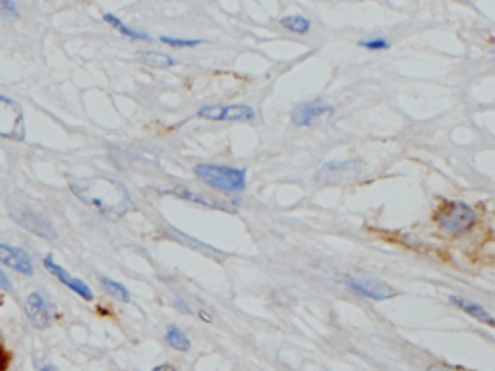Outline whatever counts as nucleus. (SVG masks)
Masks as SVG:
<instances>
[{
    "instance_id": "obj_21",
    "label": "nucleus",
    "mask_w": 495,
    "mask_h": 371,
    "mask_svg": "<svg viewBox=\"0 0 495 371\" xmlns=\"http://www.w3.org/2000/svg\"><path fill=\"white\" fill-rule=\"evenodd\" d=\"M161 41L165 45H170V47H176V49H182V47H197V45L204 43V39H178V37H161Z\"/></svg>"
},
{
    "instance_id": "obj_19",
    "label": "nucleus",
    "mask_w": 495,
    "mask_h": 371,
    "mask_svg": "<svg viewBox=\"0 0 495 371\" xmlns=\"http://www.w3.org/2000/svg\"><path fill=\"white\" fill-rule=\"evenodd\" d=\"M101 286L109 292L112 298L120 300V302H130V292H128V288L124 284L117 283V281H110V278H101Z\"/></svg>"
},
{
    "instance_id": "obj_5",
    "label": "nucleus",
    "mask_w": 495,
    "mask_h": 371,
    "mask_svg": "<svg viewBox=\"0 0 495 371\" xmlns=\"http://www.w3.org/2000/svg\"><path fill=\"white\" fill-rule=\"evenodd\" d=\"M0 138L12 141H22L25 138L22 107L4 95H0Z\"/></svg>"
},
{
    "instance_id": "obj_26",
    "label": "nucleus",
    "mask_w": 495,
    "mask_h": 371,
    "mask_svg": "<svg viewBox=\"0 0 495 371\" xmlns=\"http://www.w3.org/2000/svg\"><path fill=\"white\" fill-rule=\"evenodd\" d=\"M151 371H176L173 365H168V364H163V365H157L155 370H151Z\"/></svg>"
},
{
    "instance_id": "obj_23",
    "label": "nucleus",
    "mask_w": 495,
    "mask_h": 371,
    "mask_svg": "<svg viewBox=\"0 0 495 371\" xmlns=\"http://www.w3.org/2000/svg\"><path fill=\"white\" fill-rule=\"evenodd\" d=\"M0 290H6V292L12 290V284H10V278L6 277V273L2 271V267H0Z\"/></svg>"
},
{
    "instance_id": "obj_8",
    "label": "nucleus",
    "mask_w": 495,
    "mask_h": 371,
    "mask_svg": "<svg viewBox=\"0 0 495 371\" xmlns=\"http://www.w3.org/2000/svg\"><path fill=\"white\" fill-rule=\"evenodd\" d=\"M25 315L35 329H47L54 319V307L41 292H31L25 298Z\"/></svg>"
},
{
    "instance_id": "obj_11",
    "label": "nucleus",
    "mask_w": 495,
    "mask_h": 371,
    "mask_svg": "<svg viewBox=\"0 0 495 371\" xmlns=\"http://www.w3.org/2000/svg\"><path fill=\"white\" fill-rule=\"evenodd\" d=\"M0 263H4L8 267H12L22 275H33V265H31V257L23 249L18 247L6 246L0 244Z\"/></svg>"
},
{
    "instance_id": "obj_10",
    "label": "nucleus",
    "mask_w": 495,
    "mask_h": 371,
    "mask_svg": "<svg viewBox=\"0 0 495 371\" xmlns=\"http://www.w3.org/2000/svg\"><path fill=\"white\" fill-rule=\"evenodd\" d=\"M45 269L49 271L51 275H54V277L59 278L60 283L66 284L70 290H74L76 294H80L83 300H93V294H91V290H89V286L86 283H81L80 278H74L68 271L64 269V267H60L59 263H54V259H52L51 255H47L45 257Z\"/></svg>"
},
{
    "instance_id": "obj_13",
    "label": "nucleus",
    "mask_w": 495,
    "mask_h": 371,
    "mask_svg": "<svg viewBox=\"0 0 495 371\" xmlns=\"http://www.w3.org/2000/svg\"><path fill=\"white\" fill-rule=\"evenodd\" d=\"M360 168H362L360 160H329L320 168V178H323V176H331V178L349 176L352 172H358Z\"/></svg>"
},
{
    "instance_id": "obj_17",
    "label": "nucleus",
    "mask_w": 495,
    "mask_h": 371,
    "mask_svg": "<svg viewBox=\"0 0 495 371\" xmlns=\"http://www.w3.org/2000/svg\"><path fill=\"white\" fill-rule=\"evenodd\" d=\"M165 341H167V344L170 348L178 350V352H188L190 350V338L186 336L184 331H180V329L175 327V325H170V327L167 329Z\"/></svg>"
},
{
    "instance_id": "obj_25",
    "label": "nucleus",
    "mask_w": 495,
    "mask_h": 371,
    "mask_svg": "<svg viewBox=\"0 0 495 371\" xmlns=\"http://www.w3.org/2000/svg\"><path fill=\"white\" fill-rule=\"evenodd\" d=\"M8 367V356L4 350L0 348V371H4Z\"/></svg>"
},
{
    "instance_id": "obj_20",
    "label": "nucleus",
    "mask_w": 495,
    "mask_h": 371,
    "mask_svg": "<svg viewBox=\"0 0 495 371\" xmlns=\"http://www.w3.org/2000/svg\"><path fill=\"white\" fill-rule=\"evenodd\" d=\"M358 47L368 49V51H387V49L391 47V43H389L387 39H383V37H371V39H364V41H360V43H358Z\"/></svg>"
},
{
    "instance_id": "obj_27",
    "label": "nucleus",
    "mask_w": 495,
    "mask_h": 371,
    "mask_svg": "<svg viewBox=\"0 0 495 371\" xmlns=\"http://www.w3.org/2000/svg\"><path fill=\"white\" fill-rule=\"evenodd\" d=\"M41 371H59V370H57L54 365H43V367H41Z\"/></svg>"
},
{
    "instance_id": "obj_3",
    "label": "nucleus",
    "mask_w": 495,
    "mask_h": 371,
    "mask_svg": "<svg viewBox=\"0 0 495 371\" xmlns=\"http://www.w3.org/2000/svg\"><path fill=\"white\" fill-rule=\"evenodd\" d=\"M8 211H10L16 223L22 228H25L28 232L35 234V236L45 238V240H54L57 238V230L51 225V220L43 217L41 213H37L35 209H31V207L20 204V201H10Z\"/></svg>"
},
{
    "instance_id": "obj_16",
    "label": "nucleus",
    "mask_w": 495,
    "mask_h": 371,
    "mask_svg": "<svg viewBox=\"0 0 495 371\" xmlns=\"http://www.w3.org/2000/svg\"><path fill=\"white\" fill-rule=\"evenodd\" d=\"M175 194H176V196L184 197L186 201H194V204L205 205V207H213V209H226V205L219 204L217 199L204 196V194H197V192H192V189L178 188V189H175Z\"/></svg>"
},
{
    "instance_id": "obj_15",
    "label": "nucleus",
    "mask_w": 495,
    "mask_h": 371,
    "mask_svg": "<svg viewBox=\"0 0 495 371\" xmlns=\"http://www.w3.org/2000/svg\"><path fill=\"white\" fill-rule=\"evenodd\" d=\"M281 25L284 30L291 31V33H298V35H306L308 31L312 30V22L308 20L306 16L300 14H291L281 18Z\"/></svg>"
},
{
    "instance_id": "obj_22",
    "label": "nucleus",
    "mask_w": 495,
    "mask_h": 371,
    "mask_svg": "<svg viewBox=\"0 0 495 371\" xmlns=\"http://www.w3.org/2000/svg\"><path fill=\"white\" fill-rule=\"evenodd\" d=\"M0 16H18V6L10 0H0Z\"/></svg>"
},
{
    "instance_id": "obj_12",
    "label": "nucleus",
    "mask_w": 495,
    "mask_h": 371,
    "mask_svg": "<svg viewBox=\"0 0 495 371\" xmlns=\"http://www.w3.org/2000/svg\"><path fill=\"white\" fill-rule=\"evenodd\" d=\"M449 302H451L453 306H457L459 310L468 313V315H472L474 319H478L480 323H484V325L495 327V317L488 312V310H486V307L480 306V304H476V302H472V300L462 298V296H455V294L449 296Z\"/></svg>"
},
{
    "instance_id": "obj_6",
    "label": "nucleus",
    "mask_w": 495,
    "mask_h": 371,
    "mask_svg": "<svg viewBox=\"0 0 495 371\" xmlns=\"http://www.w3.org/2000/svg\"><path fill=\"white\" fill-rule=\"evenodd\" d=\"M196 117L213 122H252L255 110L248 105H209L197 110Z\"/></svg>"
},
{
    "instance_id": "obj_14",
    "label": "nucleus",
    "mask_w": 495,
    "mask_h": 371,
    "mask_svg": "<svg viewBox=\"0 0 495 371\" xmlns=\"http://www.w3.org/2000/svg\"><path fill=\"white\" fill-rule=\"evenodd\" d=\"M103 20L109 23V25H112L115 30H118L122 35H126L128 39H132V41H149L151 39V35L149 33H144V31H138V30H132L130 25H126V23H122L120 20H118L115 14H105L103 16Z\"/></svg>"
},
{
    "instance_id": "obj_18",
    "label": "nucleus",
    "mask_w": 495,
    "mask_h": 371,
    "mask_svg": "<svg viewBox=\"0 0 495 371\" xmlns=\"http://www.w3.org/2000/svg\"><path fill=\"white\" fill-rule=\"evenodd\" d=\"M139 60L147 66H153V68H170V66L176 64V60L168 54H163V52H141L139 54Z\"/></svg>"
},
{
    "instance_id": "obj_2",
    "label": "nucleus",
    "mask_w": 495,
    "mask_h": 371,
    "mask_svg": "<svg viewBox=\"0 0 495 371\" xmlns=\"http://www.w3.org/2000/svg\"><path fill=\"white\" fill-rule=\"evenodd\" d=\"M194 175L207 186L215 189L236 194L246 188V168L223 167V165H197L194 168Z\"/></svg>"
},
{
    "instance_id": "obj_4",
    "label": "nucleus",
    "mask_w": 495,
    "mask_h": 371,
    "mask_svg": "<svg viewBox=\"0 0 495 371\" xmlns=\"http://www.w3.org/2000/svg\"><path fill=\"white\" fill-rule=\"evenodd\" d=\"M437 223L449 234H462L476 223V211L462 201H447L437 215Z\"/></svg>"
},
{
    "instance_id": "obj_24",
    "label": "nucleus",
    "mask_w": 495,
    "mask_h": 371,
    "mask_svg": "<svg viewBox=\"0 0 495 371\" xmlns=\"http://www.w3.org/2000/svg\"><path fill=\"white\" fill-rule=\"evenodd\" d=\"M426 371H462V370H457V367H451V365H445V364H433L430 365Z\"/></svg>"
},
{
    "instance_id": "obj_1",
    "label": "nucleus",
    "mask_w": 495,
    "mask_h": 371,
    "mask_svg": "<svg viewBox=\"0 0 495 371\" xmlns=\"http://www.w3.org/2000/svg\"><path fill=\"white\" fill-rule=\"evenodd\" d=\"M70 189L81 204H86L107 218H120L134 209L128 189L107 176L78 178L70 182Z\"/></svg>"
},
{
    "instance_id": "obj_7",
    "label": "nucleus",
    "mask_w": 495,
    "mask_h": 371,
    "mask_svg": "<svg viewBox=\"0 0 495 371\" xmlns=\"http://www.w3.org/2000/svg\"><path fill=\"white\" fill-rule=\"evenodd\" d=\"M346 284H349V288L354 294L375 300V302H383V300L397 296V290H395L391 284L383 283V281H379L375 277H349L346 278Z\"/></svg>"
},
{
    "instance_id": "obj_9",
    "label": "nucleus",
    "mask_w": 495,
    "mask_h": 371,
    "mask_svg": "<svg viewBox=\"0 0 495 371\" xmlns=\"http://www.w3.org/2000/svg\"><path fill=\"white\" fill-rule=\"evenodd\" d=\"M335 110V107L331 102L323 101V99H313V101L302 102L296 109L292 110V124L294 126H312L321 118H325Z\"/></svg>"
}]
</instances>
